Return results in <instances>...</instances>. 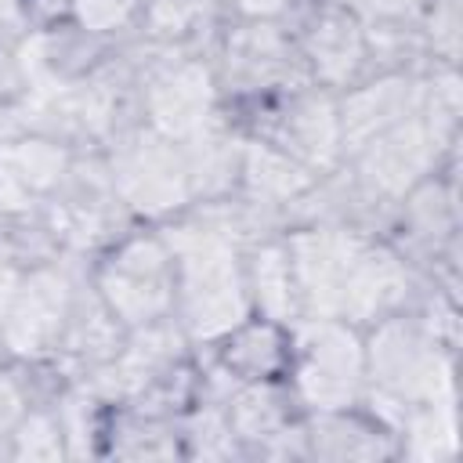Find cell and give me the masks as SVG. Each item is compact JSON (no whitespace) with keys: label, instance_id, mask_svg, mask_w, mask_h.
Listing matches in <instances>:
<instances>
[{"label":"cell","instance_id":"cell-8","mask_svg":"<svg viewBox=\"0 0 463 463\" xmlns=\"http://www.w3.org/2000/svg\"><path fill=\"white\" fill-rule=\"evenodd\" d=\"M427 159V137L420 127H402L373 152V170L387 188H402Z\"/></svg>","mask_w":463,"mask_h":463},{"label":"cell","instance_id":"cell-3","mask_svg":"<svg viewBox=\"0 0 463 463\" xmlns=\"http://www.w3.org/2000/svg\"><path fill=\"white\" fill-rule=\"evenodd\" d=\"M109 293H112V304L130 318H141V315H152L156 307H163L166 282H163L159 250L156 246H130L112 264Z\"/></svg>","mask_w":463,"mask_h":463},{"label":"cell","instance_id":"cell-4","mask_svg":"<svg viewBox=\"0 0 463 463\" xmlns=\"http://www.w3.org/2000/svg\"><path fill=\"white\" fill-rule=\"evenodd\" d=\"M380 380L394 387L398 394H438V354L427 351L412 333L405 329H387L380 340Z\"/></svg>","mask_w":463,"mask_h":463},{"label":"cell","instance_id":"cell-6","mask_svg":"<svg viewBox=\"0 0 463 463\" xmlns=\"http://www.w3.org/2000/svg\"><path fill=\"white\" fill-rule=\"evenodd\" d=\"M123 184L130 199H137V206H170L181 195V174L174 159L159 148L137 152L123 174Z\"/></svg>","mask_w":463,"mask_h":463},{"label":"cell","instance_id":"cell-12","mask_svg":"<svg viewBox=\"0 0 463 463\" xmlns=\"http://www.w3.org/2000/svg\"><path fill=\"white\" fill-rule=\"evenodd\" d=\"M4 300H7V271H0V311H4Z\"/></svg>","mask_w":463,"mask_h":463},{"label":"cell","instance_id":"cell-10","mask_svg":"<svg viewBox=\"0 0 463 463\" xmlns=\"http://www.w3.org/2000/svg\"><path fill=\"white\" fill-rule=\"evenodd\" d=\"M127 7H130V0H80V14L90 25H109V22L123 18Z\"/></svg>","mask_w":463,"mask_h":463},{"label":"cell","instance_id":"cell-9","mask_svg":"<svg viewBox=\"0 0 463 463\" xmlns=\"http://www.w3.org/2000/svg\"><path fill=\"white\" fill-rule=\"evenodd\" d=\"M4 184L7 188H22V192H33V188H43L54 181L58 166H61V156H54L51 148L43 145H22V148H11L4 159Z\"/></svg>","mask_w":463,"mask_h":463},{"label":"cell","instance_id":"cell-11","mask_svg":"<svg viewBox=\"0 0 463 463\" xmlns=\"http://www.w3.org/2000/svg\"><path fill=\"white\" fill-rule=\"evenodd\" d=\"M14 391H11V383L7 380H0V427L11 420V412H14Z\"/></svg>","mask_w":463,"mask_h":463},{"label":"cell","instance_id":"cell-2","mask_svg":"<svg viewBox=\"0 0 463 463\" xmlns=\"http://www.w3.org/2000/svg\"><path fill=\"white\" fill-rule=\"evenodd\" d=\"M304 391L318 405H340L354 391L358 376V351L354 340L336 326H318L304 340Z\"/></svg>","mask_w":463,"mask_h":463},{"label":"cell","instance_id":"cell-7","mask_svg":"<svg viewBox=\"0 0 463 463\" xmlns=\"http://www.w3.org/2000/svg\"><path fill=\"white\" fill-rule=\"evenodd\" d=\"M206 76L195 72V69H184L177 72L174 80H166L156 94H152V109H156V119L170 130H192L206 109Z\"/></svg>","mask_w":463,"mask_h":463},{"label":"cell","instance_id":"cell-5","mask_svg":"<svg viewBox=\"0 0 463 463\" xmlns=\"http://www.w3.org/2000/svg\"><path fill=\"white\" fill-rule=\"evenodd\" d=\"M61 300H65V293H61L58 279L43 275L33 286H25V297L11 322V340L18 344V351H33L36 344H43L51 336V329L61 318Z\"/></svg>","mask_w":463,"mask_h":463},{"label":"cell","instance_id":"cell-1","mask_svg":"<svg viewBox=\"0 0 463 463\" xmlns=\"http://www.w3.org/2000/svg\"><path fill=\"white\" fill-rule=\"evenodd\" d=\"M184 293L192 304V322L199 333H217L224 326H232L239 318V289H235V271L232 260L224 253V246H217L213 239L199 242L195 253L184 257Z\"/></svg>","mask_w":463,"mask_h":463}]
</instances>
